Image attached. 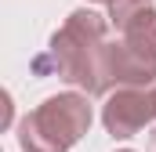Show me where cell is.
<instances>
[{"instance_id": "8992f818", "label": "cell", "mask_w": 156, "mask_h": 152, "mask_svg": "<svg viewBox=\"0 0 156 152\" xmlns=\"http://www.w3.org/2000/svg\"><path fill=\"white\" fill-rule=\"evenodd\" d=\"M91 4H105V7L113 11V7H127V4H145V0H91Z\"/></svg>"}, {"instance_id": "3957f363", "label": "cell", "mask_w": 156, "mask_h": 152, "mask_svg": "<svg viewBox=\"0 0 156 152\" xmlns=\"http://www.w3.org/2000/svg\"><path fill=\"white\" fill-rule=\"evenodd\" d=\"M102 123L120 141L142 134L149 123H156V94H153V87H116V91H109L105 94V105H102Z\"/></svg>"}, {"instance_id": "30bf717a", "label": "cell", "mask_w": 156, "mask_h": 152, "mask_svg": "<svg viewBox=\"0 0 156 152\" xmlns=\"http://www.w3.org/2000/svg\"><path fill=\"white\" fill-rule=\"evenodd\" d=\"M153 94H156V83H153Z\"/></svg>"}, {"instance_id": "6da1fadb", "label": "cell", "mask_w": 156, "mask_h": 152, "mask_svg": "<svg viewBox=\"0 0 156 152\" xmlns=\"http://www.w3.org/2000/svg\"><path fill=\"white\" fill-rule=\"evenodd\" d=\"M105 29H109V22L98 11H91V7L69 11V18L55 29L47 51L33 58V69L40 76L55 73L58 80L80 87L91 98L109 94L113 83H109V69H105V43H109Z\"/></svg>"}, {"instance_id": "52a82bcc", "label": "cell", "mask_w": 156, "mask_h": 152, "mask_svg": "<svg viewBox=\"0 0 156 152\" xmlns=\"http://www.w3.org/2000/svg\"><path fill=\"white\" fill-rule=\"evenodd\" d=\"M4 127H11V98L4 94Z\"/></svg>"}, {"instance_id": "ba28073f", "label": "cell", "mask_w": 156, "mask_h": 152, "mask_svg": "<svg viewBox=\"0 0 156 152\" xmlns=\"http://www.w3.org/2000/svg\"><path fill=\"white\" fill-rule=\"evenodd\" d=\"M149 152H156V130H153V138H149Z\"/></svg>"}, {"instance_id": "5b68a950", "label": "cell", "mask_w": 156, "mask_h": 152, "mask_svg": "<svg viewBox=\"0 0 156 152\" xmlns=\"http://www.w3.org/2000/svg\"><path fill=\"white\" fill-rule=\"evenodd\" d=\"M105 69H109L113 87H153L156 83V62L127 47L120 36L105 43Z\"/></svg>"}, {"instance_id": "277c9868", "label": "cell", "mask_w": 156, "mask_h": 152, "mask_svg": "<svg viewBox=\"0 0 156 152\" xmlns=\"http://www.w3.org/2000/svg\"><path fill=\"white\" fill-rule=\"evenodd\" d=\"M109 22L116 26L120 40L127 47H134L138 54L153 58L156 62V7L145 4H127V7H113L109 11Z\"/></svg>"}, {"instance_id": "7a4b0ae2", "label": "cell", "mask_w": 156, "mask_h": 152, "mask_svg": "<svg viewBox=\"0 0 156 152\" xmlns=\"http://www.w3.org/2000/svg\"><path fill=\"white\" fill-rule=\"evenodd\" d=\"M91 94H51L18 119L22 152H69L91 130Z\"/></svg>"}, {"instance_id": "9c48e42d", "label": "cell", "mask_w": 156, "mask_h": 152, "mask_svg": "<svg viewBox=\"0 0 156 152\" xmlns=\"http://www.w3.org/2000/svg\"><path fill=\"white\" fill-rule=\"evenodd\" d=\"M120 152H134V149H120Z\"/></svg>"}]
</instances>
